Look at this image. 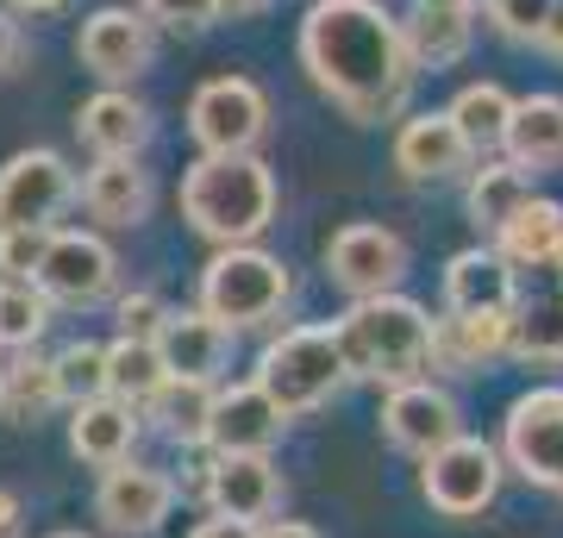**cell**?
<instances>
[{
	"mask_svg": "<svg viewBox=\"0 0 563 538\" xmlns=\"http://www.w3.org/2000/svg\"><path fill=\"white\" fill-rule=\"evenodd\" d=\"M301 63L357 125L395 120L420 76L401 20L376 0H313L301 20Z\"/></svg>",
	"mask_w": 563,
	"mask_h": 538,
	"instance_id": "6da1fadb",
	"label": "cell"
},
{
	"mask_svg": "<svg viewBox=\"0 0 563 538\" xmlns=\"http://www.w3.org/2000/svg\"><path fill=\"white\" fill-rule=\"evenodd\" d=\"M344 351V370L363 382H420V370H432V319L420 300L407 295H369L351 300V314L332 326Z\"/></svg>",
	"mask_w": 563,
	"mask_h": 538,
	"instance_id": "7a4b0ae2",
	"label": "cell"
},
{
	"mask_svg": "<svg viewBox=\"0 0 563 538\" xmlns=\"http://www.w3.org/2000/svg\"><path fill=\"white\" fill-rule=\"evenodd\" d=\"M181 220L207 244H251L276 220V176L257 157H201L181 176Z\"/></svg>",
	"mask_w": 563,
	"mask_h": 538,
	"instance_id": "3957f363",
	"label": "cell"
},
{
	"mask_svg": "<svg viewBox=\"0 0 563 538\" xmlns=\"http://www.w3.org/2000/svg\"><path fill=\"white\" fill-rule=\"evenodd\" d=\"M288 295H295L288 263L257 251V244H225L220 257L201 270V314L220 319L225 332L269 326V319L288 307Z\"/></svg>",
	"mask_w": 563,
	"mask_h": 538,
	"instance_id": "277c9868",
	"label": "cell"
},
{
	"mask_svg": "<svg viewBox=\"0 0 563 538\" xmlns=\"http://www.w3.org/2000/svg\"><path fill=\"white\" fill-rule=\"evenodd\" d=\"M344 376H351V370H344L339 332H332V326H295V332H282V339L257 358V376L251 382L295 419V414L325 407V400L339 395Z\"/></svg>",
	"mask_w": 563,
	"mask_h": 538,
	"instance_id": "5b68a950",
	"label": "cell"
},
{
	"mask_svg": "<svg viewBox=\"0 0 563 538\" xmlns=\"http://www.w3.org/2000/svg\"><path fill=\"white\" fill-rule=\"evenodd\" d=\"M188 132L207 157H251L257 139L269 132V100L257 81L244 76H213L188 100Z\"/></svg>",
	"mask_w": 563,
	"mask_h": 538,
	"instance_id": "8992f818",
	"label": "cell"
},
{
	"mask_svg": "<svg viewBox=\"0 0 563 538\" xmlns=\"http://www.w3.org/2000/svg\"><path fill=\"white\" fill-rule=\"evenodd\" d=\"M420 488L426 501L439 507L444 519H476L488 507V501L501 495V451L483 439H470V432H457L451 444H439L432 458H420Z\"/></svg>",
	"mask_w": 563,
	"mask_h": 538,
	"instance_id": "52a82bcc",
	"label": "cell"
},
{
	"mask_svg": "<svg viewBox=\"0 0 563 538\" xmlns=\"http://www.w3.org/2000/svg\"><path fill=\"white\" fill-rule=\"evenodd\" d=\"M76 200V176L57 151H20L0 163V232H51Z\"/></svg>",
	"mask_w": 563,
	"mask_h": 538,
	"instance_id": "ba28073f",
	"label": "cell"
},
{
	"mask_svg": "<svg viewBox=\"0 0 563 538\" xmlns=\"http://www.w3.org/2000/svg\"><path fill=\"white\" fill-rule=\"evenodd\" d=\"M501 458L532 488H563V388H532L507 407Z\"/></svg>",
	"mask_w": 563,
	"mask_h": 538,
	"instance_id": "9c48e42d",
	"label": "cell"
},
{
	"mask_svg": "<svg viewBox=\"0 0 563 538\" xmlns=\"http://www.w3.org/2000/svg\"><path fill=\"white\" fill-rule=\"evenodd\" d=\"M113 276H120V257L95 232H51L32 282L44 288L51 307H101L113 295Z\"/></svg>",
	"mask_w": 563,
	"mask_h": 538,
	"instance_id": "30bf717a",
	"label": "cell"
},
{
	"mask_svg": "<svg viewBox=\"0 0 563 538\" xmlns=\"http://www.w3.org/2000/svg\"><path fill=\"white\" fill-rule=\"evenodd\" d=\"M325 270H332V282H339L351 300H369V295H395V282L407 276V244L388 232V226H344V232H332V244H325Z\"/></svg>",
	"mask_w": 563,
	"mask_h": 538,
	"instance_id": "8fae6325",
	"label": "cell"
},
{
	"mask_svg": "<svg viewBox=\"0 0 563 538\" xmlns=\"http://www.w3.org/2000/svg\"><path fill=\"white\" fill-rule=\"evenodd\" d=\"M463 432V414L457 400L444 395L439 382H401V388H388L383 400V439L407 458H432L439 444H451Z\"/></svg>",
	"mask_w": 563,
	"mask_h": 538,
	"instance_id": "7c38bea8",
	"label": "cell"
},
{
	"mask_svg": "<svg viewBox=\"0 0 563 538\" xmlns=\"http://www.w3.org/2000/svg\"><path fill=\"white\" fill-rule=\"evenodd\" d=\"M169 507H176V482L163 476V470H144V463H113L101 476V488H95V514H101L107 532L120 538H144L157 532L163 519H169Z\"/></svg>",
	"mask_w": 563,
	"mask_h": 538,
	"instance_id": "4fadbf2b",
	"label": "cell"
},
{
	"mask_svg": "<svg viewBox=\"0 0 563 538\" xmlns=\"http://www.w3.org/2000/svg\"><path fill=\"white\" fill-rule=\"evenodd\" d=\"M151 51H157V44H151V20L132 13V7H101L76 39V57L101 81H113V88L144 76V69H151Z\"/></svg>",
	"mask_w": 563,
	"mask_h": 538,
	"instance_id": "5bb4252c",
	"label": "cell"
},
{
	"mask_svg": "<svg viewBox=\"0 0 563 538\" xmlns=\"http://www.w3.org/2000/svg\"><path fill=\"white\" fill-rule=\"evenodd\" d=\"M282 426H288V414L263 395L257 382L213 388V414H207V444H213V458H232V451H269V444L282 439Z\"/></svg>",
	"mask_w": 563,
	"mask_h": 538,
	"instance_id": "9a60e30c",
	"label": "cell"
},
{
	"mask_svg": "<svg viewBox=\"0 0 563 538\" xmlns=\"http://www.w3.org/2000/svg\"><path fill=\"white\" fill-rule=\"evenodd\" d=\"M207 501L213 514H232V519H269L282 507V476L269 451H232V458H213L207 470Z\"/></svg>",
	"mask_w": 563,
	"mask_h": 538,
	"instance_id": "2e32d148",
	"label": "cell"
},
{
	"mask_svg": "<svg viewBox=\"0 0 563 538\" xmlns=\"http://www.w3.org/2000/svg\"><path fill=\"white\" fill-rule=\"evenodd\" d=\"M157 351H163V370H169V376L213 382L225 370V358H232V332H225L220 319H207L201 307H188V314L163 319Z\"/></svg>",
	"mask_w": 563,
	"mask_h": 538,
	"instance_id": "e0dca14e",
	"label": "cell"
},
{
	"mask_svg": "<svg viewBox=\"0 0 563 538\" xmlns=\"http://www.w3.org/2000/svg\"><path fill=\"white\" fill-rule=\"evenodd\" d=\"M463 163H470V144L451 125V113H413L395 132V169L407 182H444V176H457Z\"/></svg>",
	"mask_w": 563,
	"mask_h": 538,
	"instance_id": "ac0fdd59",
	"label": "cell"
},
{
	"mask_svg": "<svg viewBox=\"0 0 563 538\" xmlns=\"http://www.w3.org/2000/svg\"><path fill=\"white\" fill-rule=\"evenodd\" d=\"M520 295L514 263L501 251H457L444 263V307L451 314H507Z\"/></svg>",
	"mask_w": 563,
	"mask_h": 538,
	"instance_id": "d6986e66",
	"label": "cell"
},
{
	"mask_svg": "<svg viewBox=\"0 0 563 538\" xmlns=\"http://www.w3.org/2000/svg\"><path fill=\"white\" fill-rule=\"evenodd\" d=\"M139 407H125L113 395H95L81 400L76 419H69V451L81 463H95V470H113V463L132 458V444H139Z\"/></svg>",
	"mask_w": 563,
	"mask_h": 538,
	"instance_id": "ffe728a7",
	"label": "cell"
},
{
	"mask_svg": "<svg viewBox=\"0 0 563 538\" xmlns=\"http://www.w3.org/2000/svg\"><path fill=\"white\" fill-rule=\"evenodd\" d=\"M76 132L95 157H139L144 139H151V113H144V100H132L125 88H101L95 100H81Z\"/></svg>",
	"mask_w": 563,
	"mask_h": 538,
	"instance_id": "44dd1931",
	"label": "cell"
},
{
	"mask_svg": "<svg viewBox=\"0 0 563 538\" xmlns=\"http://www.w3.org/2000/svg\"><path fill=\"white\" fill-rule=\"evenodd\" d=\"M507 339H514V307L507 314L432 319V363H444V370H483V363L507 358Z\"/></svg>",
	"mask_w": 563,
	"mask_h": 538,
	"instance_id": "7402d4cb",
	"label": "cell"
},
{
	"mask_svg": "<svg viewBox=\"0 0 563 538\" xmlns=\"http://www.w3.org/2000/svg\"><path fill=\"white\" fill-rule=\"evenodd\" d=\"M470 13H476L470 0H413V13L401 20L413 63H432V69L439 63H457L470 51V39H476V20Z\"/></svg>",
	"mask_w": 563,
	"mask_h": 538,
	"instance_id": "603a6c76",
	"label": "cell"
},
{
	"mask_svg": "<svg viewBox=\"0 0 563 538\" xmlns=\"http://www.w3.org/2000/svg\"><path fill=\"white\" fill-rule=\"evenodd\" d=\"M501 151H507V163H520V169H558L563 163V95L514 100V120H507Z\"/></svg>",
	"mask_w": 563,
	"mask_h": 538,
	"instance_id": "cb8c5ba5",
	"label": "cell"
},
{
	"mask_svg": "<svg viewBox=\"0 0 563 538\" xmlns=\"http://www.w3.org/2000/svg\"><path fill=\"white\" fill-rule=\"evenodd\" d=\"M495 251H501L514 270H563V207L532 195L520 213L495 232Z\"/></svg>",
	"mask_w": 563,
	"mask_h": 538,
	"instance_id": "d4e9b609",
	"label": "cell"
},
{
	"mask_svg": "<svg viewBox=\"0 0 563 538\" xmlns=\"http://www.w3.org/2000/svg\"><path fill=\"white\" fill-rule=\"evenodd\" d=\"M81 200L101 226H139L151 213V176L139 169V157H101L81 182Z\"/></svg>",
	"mask_w": 563,
	"mask_h": 538,
	"instance_id": "484cf974",
	"label": "cell"
},
{
	"mask_svg": "<svg viewBox=\"0 0 563 538\" xmlns=\"http://www.w3.org/2000/svg\"><path fill=\"white\" fill-rule=\"evenodd\" d=\"M444 113H451V125L463 132L470 157H483V151H501L507 120H514V95H507V88H495V81H470V88H463Z\"/></svg>",
	"mask_w": 563,
	"mask_h": 538,
	"instance_id": "4316f807",
	"label": "cell"
},
{
	"mask_svg": "<svg viewBox=\"0 0 563 538\" xmlns=\"http://www.w3.org/2000/svg\"><path fill=\"white\" fill-rule=\"evenodd\" d=\"M144 414L157 419L163 439L176 444H201L207 439V414H213V382H188V376H169L157 395L144 400Z\"/></svg>",
	"mask_w": 563,
	"mask_h": 538,
	"instance_id": "83f0119b",
	"label": "cell"
},
{
	"mask_svg": "<svg viewBox=\"0 0 563 538\" xmlns=\"http://www.w3.org/2000/svg\"><path fill=\"white\" fill-rule=\"evenodd\" d=\"M163 382H169V370H163V351L151 339H113L107 344V395L125 400V407H139L157 395Z\"/></svg>",
	"mask_w": 563,
	"mask_h": 538,
	"instance_id": "f1b7e54d",
	"label": "cell"
},
{
	"mask_svg": "<svg viewBox=\"0 0 563 538\" xmlns=\"http://www.w3.org/2000/svg\"><path fill=\"white\" fill-rule=\"evenodd\" d=\"M526 200H532V176H526L520 163H483L470 176V220L488 226V232H501Z\"/></svg>",
	"mask_w": 563,
	"mask_h": 538,
	"instance_id": "f546056e",
	"label": "cell"
},
{
	"mask_svg": "<svg viewBox=\"0 0 563 538\" xmlns=\"http://www.w3.org/2000/svg\"><path fill=\"white\" fill-rule=\"evenodd\" d=\"M57 370L38 358H20L0 370V419H13V426H32V419H44L51 407H57Z\"/></svg>",
	"mask_w": 563,
	"mask_h": 538,
	"instance_id": "4dcf8cb0",
	"label": "cell"
},
{
	"mask_svg": "<svg viewBox=\"0 0 563 538\" xmlns=\"http://www.w3.org/2000/svg\"><path fill=\"white\" fill-rule=\"evenodd\" d=\"M507 351L526 363H563V295L514 307V339Z\"/></svg>",
	"mask_w": 563,
	"mask_h": 538,
	"instance_id": "1f68e13d",
	"label": "cell"
},
{
	"mask_svg": "<svg viewBox=\"0 0 563 538\" xmlns=\"http://www.w3.org/2000/svg\"><path fill=\"white\" fill-rule=\"evenodd\" d=\"M44 326H51V300L38 282H0V344L25 351L44 339Z\"/></svg>",
	"mask_w": 563,
	"mask_h": 538,
	"instance_id": "d6a6232c",
	"label": "cell"
},
{
	"mask_svg": "<svg viewBox=\"0 0 563 538\" xmlns=\"http://www.w3.org/2000/svg\"><path fill=\"white\" fill-rule=\"evenodd\" d=\"M51 370H57V395L69 400V407L107 395V344H95V339L63 344L57 358H51Z\"/></svg>",
	"mask_w": 563,
	"mask_h": 538,
	"instance_id": "836d02e7",
	"label": "cell"
},
{
	"mask_svg": "<svg viewBox=\"0 0 563 538\" xmlns=\"http://www.w3.org/2000/svg\"><path fill=\"white\" fill-rule=\"evenodd\" d=\"M551 13H558V0H488L495 32H507V39H520V44H544Z\"/></svg>",
	"mask_w": 563,
	"mask_h": 538,
	"instance_id": "e575fe53",
	"label": "cell"
},
{
	"mask_svg": "<svg viewBox=\"0 0 563 538\" xmlns=\"http://www.w3.org/2000/svg\"><path fill=\"white\" fill-rule=\"evenodd\" d=\"M139 13L151 25H169V32H201L225 13L220 0H139Z\"/></svg>",
	"mask_w": 563,
	"mask_h": 538,
	"instance_id": "d590c367",
	"label": "cell"
},
{
	"mask_svg": "<svg viewBox=\"0 0 563 538\" xmlns=\"http://www.w3.org/2000/svg\"><path fill=\"white\" fill-rule=\"evenodd\" d=\"M51 232H0V282H32Z\"/></svg>",
	"mask_w": 563,
	"mask_h": 538,
	"instance_id": "8d00e7d4",
	"label": "cell"
},
{
	"mask_svg": "<svg viewBox=\"0 0 563 538\" xmlns=\"http://www.w3.org/2000/svg\"><path fill=\"white\" fill-rule=\"evenodd\" d=\"M163 319H169V307H163L157 295H125L120 300V339H151L157 344Z\"/></svg>",
	"mask_w": 563,
	"mask_h": 538,
	"instance_id": "74e56055",
	"label": "cell"
},
{
	"mask_svg": "<svg viewBox=\"0 0 563 538\" xmlns=\"http://www.w3.org/2000/svg\"><path fill=\"white\" fill-rule=\"evenodd\" d=\"M188 538H257V526L251 519H232V514H207Z\"/></svg>",
	"mask_w": 563,
	"mask_h": 538,
	"instance_id": "f35d334b",
	"label": "cell"
},
{
	"mask_svg": "<svg viewBox=\"0 0 563 538\" xmlns=\"http://www.w3.org/2000/svg\"><path fill=\"white\" fill-rule=\"evenodd\" d=\"M20 57H25V39H20V25H13L7 13H0V76H7V69H13Z\"/></svg>",
	"mask_w": 563,
	"mask_h": 538,
	"instance_id": "ab89813d",
	"label": "cell"
},
{
	"mask_svg": "<svg viewBox=\"0 0 563 538\" xmlns=\"http://www.w3.org/2000/svg\"><path fill=\"white\" fill-rule=\"evenodd\" d=\"M257 538H320V532L301 526V519H269V526H257Z\"/></svg>",
	"mask_w": 563,
	"mask_h": 538,
	"instance_id": "60d3db41",
	"label": "cell"
},
{
	"mask_svg": "<svg viewBox=\"0 0 563 538\" xmlns=\"http://www.w3.org/2000/svg\"><path fill=\"white\" fill-rule=\"evenodd\" d=\"M13 519H20V495H13V488H0V538H7Z\"/></svg>",
	"mask_w": 563,
	"mask_h": 538,
	"instance_id": "b9f144b4",
	"label": "cell"
},
{
	"mask_svg": "<svg viewBox=\"0 0 563 538\" xmlns=\"http://www.w3.org/2000/svg\"><path fill=\"white\" fill-rule=\"evenodd\" d=\"M544 44H551V51H563V0H558V13H551V32H544Z\"/></svg>",
	"mask_w": 563,
	"mask_h": 538,
	"instance_id": "7bdbcfd3",
	"label": "cell"
},
{
	"mask_svg": "<svg viewBox=\"0 0 563 538\" xmlns=\"http://www.w3.org/2000/svg\"><path fill=\"white\" fill-rule=\"evenodd\" d=\"M225 13H257V7H269V0H220Z\"/></svg>",
	"mask_w": 563,
	"mask_h": 538,
	"instance_id": "ee69618b",
	"label": "cell"
},
{
	"mask_svg": "<svg viewBox=\"0 0 563 538\" xmlns=\"http://www.w3.org/2000/svg\"><path fill=\"white\" fill-rule=\"evenodd\" d=\"M13 7H25V13H51V7H63V0H13Z\"/></svg>",
	"mask_w": 563,
	"mask_h": 538,
	"instance_id": "f6af8a7d",
	"label": "cell"
},
{
	"mask_svg": "<svg viewBox=\"0 0 563 538\" xmlns=\"http://www.w3.org/2000/svg\"><path fill=\"white\" fill-rule=\"evenodd\" d=\"M51 538H88V532H51Z\"/></svg>",
	"mask_w": 563,
	"mask_h": 538,
	"instance_id": "bcb514c9",
	"label": "cell"
},
{
	"mask_svg": "<svg viewBox=\"0 0 563 538\" xmlns=\"http://www.w3.org/2000/svg\"><path fill=\"white\" fill-rule=\"evenodd\" d=\"M470 7H476V0H470Z\"/></svg>",
	"mask_w": 563,
	"mask_h": 538,
	"instance_id": "7dc6e473",
	"label": "cell"
}]
</instances>
